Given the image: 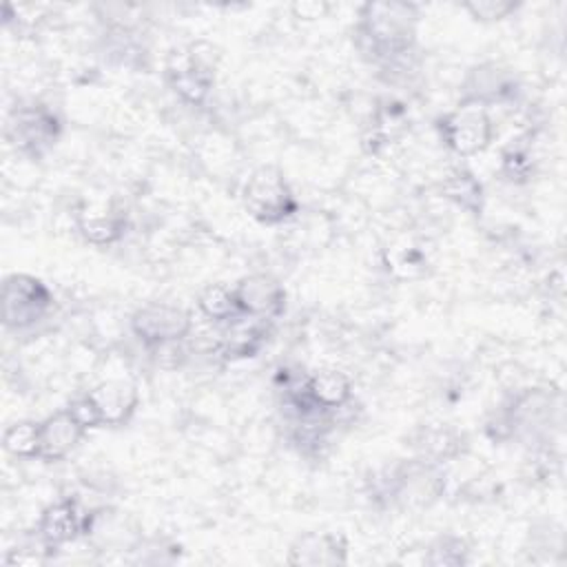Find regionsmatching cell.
I'll return each instance as SVG.
<instances>
[{"label": "cell", "mask_w": 567, "mask_h": 567, "mask_svg": "<svg viewBox=\"0 0 567 567\" xmlns=\"http://www.w3.org/2000/svg\"><path fill=\"white\" fill-rule=\"evenodd\" d=\"M516 2H501V0H481V2H467L463 4L465 11L472 13L476 20H503L509 13L516 11Z\"/></svg>", "instance_id": "obj_20"}, {"label": "cell", "mask_w": 567, "mask_h": 567, "mask_svg": "<svg viewBox=\"0 0 567 567\" xmlns=\"http://www.w3.org/2000/svg\"><path fill=\"white\" fill-rule=\"evenodd\" d=\"M292 9H295L297 16L308 18V20H310V18H319V16L323 13V7L317 4V2H301V4H295Z\"/></svg>", "instance_id": "obj_22"}, {"label": "cell", "mask_w": 567, "mask_h": 567, "mask_svg": "<svg viewBox=\"0 0 567 567\" xmlns=\"http://www.w3.org/2000/svg\"><path fill=\"white\" fill-rule=\"evenodd\" d=\"M86 394L97 408L102 425H124L135 414L140 403L137 385L128 379L100 381Z\"/></svg>", "instance_id": "obj_10"}, {"label": "cell", "mask_w": 567, "mask_h": 567, "mask_svg": "<svg viewBox=\"0 0 567 567\" xmlns=\"http://www.w3.org/2000/svg\"><path fill=\"white\" fill-rule=\"evenodd\" d=\"M235 297L244 317L275 319L286 308V290L281 281L268 272H252L241 277L235 286Z\"/></svg>", "instance_id": "obj_7"}, {"label": "cell", "mask_w": 567, "mask_h": 567, "mask_svg": "<svg viewBox=\"0 0 567 567\" xmlns=\"http://www.w3.org/2000/svg\"><path fill=\"white\" fill-rule=\"evenodd\" d=\"M439 131L450 151L461 157L476 155L494 140V122L489 106L463 97L450 113L439 120Z\"/></svg>", "instance_id": "obj_3"}, {"label": "cell", "mask_w": 567, "mask_h": 567, "mask_svg": "<svg viewBox=\"0 0 567 567\" xmlns=\"http://www.w3.org/2000/svg\"><path fill=\"white\" fill-rule=\"evenodd\" d=\"M86 434V430L71 416V412L58 410L55 414H49L44 421H40V461L53 463V461H62L66 458L78 443L82 441V436Z\"/></svg>", "instance_id": "obj_11"}, {"label": "cell", "mask_w": 567, "mask_h": 567, "mask_svg": "<svg viewBox=\"0 0 567 567\" xmlns=\"http://www.w3.org/2000/svg\"><path fill=\"white\" fill-rule=\"evenodd\" d=\"M53 295L42 279L13 272L2 284V323L9 330H27L49 315Z\"/></svg>", "instance_id": "obj_4"}, {"label": "cell", "mask_w": 567, "mask_h": 567, "mask_svg": "<svg viewBox=\"0 0 567 567\" xmlns=\"http://www.w3.org/2000/svg\"><path fill=\"white\" fill-rule=\"evenodd\" d=\"M75 226L86 241L95 246H106L124 235L126 219L124 213L117 210L113 204L86 202L75 213Z\"/></svg>", "instance_id": "obj_12"}, {"label": "cell", "mask_w": 567, "mask_h": 567, "mask_svg": "<svg viewBox=\"0 0 567 567\" xmlns=\"http://www.w3.org/2000/svg\"><path fill=\"white\" fill-rule=\"evenodd\" d=\"M66 410L71 412V416L89 432V430H95V427H102V419H100V412L97 408L93 405V401L89 399V394H82L78 399H73Z\"/></svg>", "instance_id": "obj_21"}, {"label": "cell", "mask_w": 567, "mask_h": 567, "mask_svg": "<svg viewBox=\"0 0 567 567\" xmlns=\"http://www.w3.org/2000/svg\"><path fill=\"white\" fill-rule=\"evenodd\" d=\"M197 308L206 319H210L215 323H224V326L244 317V312L239 310L235 290L224 284L204 286L197 295Z\"/></svg>", "instance_id": "obj_16"}, {"label": "cell", "mask_w": 567, "mask_h": 567, "mask_svg": "<svg viewBox=\"0 0 567 567\" xmlns=\"http://www.w3.org/2000/svg\"><path fill=\"white\" fill-rule=\"evenodd\" d=\"M2 447L16 458H38L40 421H16L2 434Z\"/></svg>", "instance_id": "obj_18"}, {"label": "cell", "mask_w": 567, "mask_h": 567, "mask_svg": "<svg viewBox=\"0 0 567 567\" xmlns=\"http://www.w3.org/2000/svg\"><path fill=\"white\" fill-rule=\"evenodd\" d=\"M166 78L179 100L195 106L208 97L215 82V71L206 53H199L197 47H188L168 55Z\"/></svg>", "instance_id": "obj_6"}, {"label": "cell", "mask_w": 567, "mask_h": 567, "mask_svg": "<svg viewBox=\"0 0 567 567\" xmlns=\"http://www.w3.org/2000/svg\"><path fill=\"white\" fill-rule=\"evenodd\" d=\"M348 558V543L339 534H306L290 545V565H341Z\"/></svg>", "instance_id": "obj_14"}, {"label": "cell", "mask_w": 567, "mask_h": 567, "mask_svg": "<svg viewBox=\"0 0 567 567\" xmlns=\"http://www.w3.org/2000/svg\"><path fill=\"white\" fill-rule=\"evenodd\" d=\"M303 392L308 401L321 410V412H332L343 408L350 396H352V381L346 372L337 368H323L312 372L303 381Z\"/></svg>", "instance_id": "obj_13"}, {"label": "cell", "mask_w": 567, "mask_h": 567, "mask_svg": "<svg viewBox=\"0 0 567 567\" xmlns=\"http://www.w3.org/2000/svg\"><path fill=\"white\" fill-rule=\"evenodd\" d=\"M244 208L261 224H281L297 213V197L277 166H259L241 188Z\"/></svg>", "instance_id": "obj_2"}, {"label": "cell", "mask_w": 567, "mask_h": 567, "mask_svg": "<svg viewBox=\"0 0 567 567\" xmlns=\"http://www.w3.org/2000/svg\"><path fill=\"white\" fill-rule=\"evenodd\" d=\"M89 512L80 507L75 498H60L44 507L38 520V540L44 549H58L71 540H75L80 534H86L89 525Z\"/></svg>", "instance_id": "obj_9"}, {"label": "cell", "mask_w": 567, "mask_h": 567, "mask_svg": "<svg viewBox=\"0 0 567 567\" xmlns=\"http://www.w3.org/2000/svg\"><path fill=\"white\" fill-rule=\"evenodd\" d=\"M58 117L44 106H20L11 113L7 124V137L16 148L24 153H40L49 148L58 137Z\"/></svg>", "instance_id": "obj_8"}, {"label": "cell", "mask_w": 567, "mask_h": 567, "mask_svg": "<svg viewBox=\"0 0 567 567\" xmlns=\"http://www.w3.org/2000/svg\"><path fill=\"white\" fill-rule=\"evenodd\" d=\"M261 323H264L261 319H252V317H241L228 323V330L221 339V352L230 359L252 357L266 337Z\"/></svg>", "instance_id": "obj_17"}, {"label": "cell", "mask_w": 567, "mask_h": 567, "mask_svg": "<svg viewBox=\"0 0 567 567\" xmlns=\"http://www.w3.org/2000/svg\"><path fill=\"white\" fill-rule=\"evenodd\" d=\"M441 193L450 202H454L458 208L467 210L470 215H481L483 210V186L467 168H452L443 182Z\"/></svg>", "instance_id": "obj_15"}, {"label": "cell", "mask_w": 567, "mask_h": 567, "mask_svg": "<svg viewBox=\"0 0 567 567\" xmlns=\"http://www.w3.org/2000/svg\"><path fill=\"white\" fill-rule=\"evenodd\" d=\"M419 7L410 2H368L361 7L357 35L374 58L408 53L416 38Z\"/></svg>", "instance_id": "obj_1"}, {"label": "cell", "mask_w": 567, "mask_h": 567, "mask_svg": "<svg viewBox=\"0 0 567 567\" xmlns=\"http://www.w3.org/2000/svg\"><path fill=\"white\" fill-rule=\"evenodd\" d=\"M133 334L148 348H166L193 330V319L182 306L151 301L131 315Z\"/></svg>", "instance_id": "obj_5"}, {"label": "cell", "mask_w": 567, "mask_h": 567, "mask_svg": "<svg viewBox=\"0 0 567 567\" xmlns=\"http://www.w3.org/2000/svg\"><path fill=\"white\" fill-rule=\"evenodd\" d=\"M465 551L467 549L461 538L443 536L436 543H432L425 560L430 565H461V563H465Z\"/></svg>", "instance_id": "obj_19"}]
</instances>
